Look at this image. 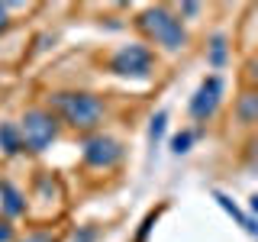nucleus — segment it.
Wrapping results in <instances>:
<instances>
[{
	"mask_svg": "<svg viewBox=\"0 0 258 242\" xmlns=\"http://www.w3.org/2000/svg\"><path fill=\"white\" fill-rule=\"evenodd\" d=\"M52 107L58 110V116L68 123L71 129L78 133H91L103 123V100L97 94H87V91H58L52 94Z\"/></svg>",
	"mask_w": 258,
	"mask_h": 242,
	"instance_id": "f257e3e1",
	"label": "nucleus"
},
{
	"mask_svg": "<svg viewBox=\"0 0 258 242\" xmlns=\"http://www.w3.org/2000/svg\"><path fill=\"white\" fill-rule=\"evenodd\" d=\"M136 26H139L155 45L165 48V52H181V48L187 45V29H184V23L177 20L168 7H149V10H142L139 20H136Z\"/></svg>",
	"mask_w": 258,
	"mask_h": 242,
	"instance_id": "f03ea898",
	"label": "nucleus"
},
{
	"mask_svg": "<svg viewBox=\"0 0 258 242\" xmlns=\"http://www.w3.org/2000/svg\"><path fill=\"white\" fill-rule=\"evenodd\" d=\"M20 133H23V145L29 152H45L55 142V136H58V119H55V113H48L42 107H32L23 113Z\"/></svg>",
	"mask_w": 258,
	"mask_h": 242,
	"instance_id": "7ed1b4c3",
	"label": "nucleus"
},
{
	"mask_svg": "<svg viewBox=\"0 0 258 242\" xmlns=\"http://www.w3.org/2000/svg\"><path fill=\"white\" fill-rule=\"evenodd\" d=\"M152 68H155V55L142 42L119 45L110 55V71L119 78H152Z\"/></svg>",
	"mask_w": 258,
	"mask_h": 242,
	"instance_id": "20e7f679",
	"label": "nucleus"
},
{
	"mask_svg": "<svg viewBox=\"0 0 258 242\" xmlns=\"http://www.w3.org/2000/svg\"><path fill=\"white\" fill-rule=\"evenodd\" d=\"M81 155H84V165H91V168H113L123 158V145L113 139V136L94 133L81 145Z\"/></svg>",
	"mask_w": 258,
	"mask_h": 242,
	"instance_id": "39448f33",
	"label": "nucleus"
},
{
	"mask_svg": "<svg viewBox=\"0 0 258 242\" xmlns=\"http://www.w3.org/2000/svg\"><path fill=\"white\" fill-rule=\"evenodd\" d=\"M220 97H223V81H220V75L204 78V81H200V87H197V94H194L190 103H187L190 116L194 119H210L216 113V107H220Z\"/></svg>",
	"mask_w": 258,
	"mask_h": 242,
	"instance_id": "423d86ee",
	"label": "nucleus"
},
{
	"mask_svg": "<svg viewBox=\"0 0 258 242\" xmlns=\"http://www.w3.org/2000/svg\"><path fill=\"white\" fill-rule=\"evenodd\" d=\"M0 207H4L7 216H20L23 210H26V200H23V194L16 191L10 181H0Z\"/></svg>",
	"mask_w": 258,
	"mask_h": 242,
	"instance_id": "0eeeda50",
	"label": "nucleus"
},
{
	"mask_svg": "<svg viewBox=\"0 0 258 242\" xmlns=\"http://www.w3.org/2000/svg\"><path fill=\"white\" fill-rule=\"evenodd\" d=\"M236 116L245 126H258V91H245L236 100Z\"/></svg>",
	"mask_w": 258,
	"mask_h": 242,
	"instance_id": "6e6552de",
	"label": "nucleus"
},
{
	"mask_svg": "<svg viewBox=\"0 0 258 242\" xmlns=\"http://www.w3.org/2000/svg\"><path fill=\"white\" fill-rule=\"evenodd\" d=\"M0 149L7 152V155H20L26 145H23V133L16 123H0Z\"/></svg>",
	"mask_w": 258,
	"mask_h": 242,
	"instance_id": "1a4fd4ad",
	"label": "nucleus"
},
{
	"mask_svg": "<svg viewBox=\"0 0 258 242\" xmlns=\"http://www.w3.org/2000/svg\"><path fill=\"white\" fill-rule=\"evenodd\" d=\"M213 197H216V200H220V207H223V210H226V213H229V216H232V220H239V226H245V229H248V232H252V236H258V223H255V220H248V216H245V213H242V210H239L236 204H232V200H229V197H226V194H220V191H216V194H213Z\"/></svg>",
	"mask_w": 258,
	"mask_h": 242,
	"instance_id": "9d476101",
	"label": "nucleus"
},
{
	"mask_svg": "<svg viewBox=\"0 0 258 242\" xmlns=\"http://www.w3.org/2000/svg\"><path fill=\"white\" fill-rule=\"evenodd\" d=\"M190 142H194V133H190V129L177 133L174 139H171V149H174V155H184V152H190Z\"/></svg>",
	"mask_w": 258,
	"mask_h": 242,
	"instance_id": "9b49d317",
	"label": "nucleus"
},
{
	"mask_svg": "<svg viewBox=\"0 0 258 242\" xmlns=\"http://www.w3.org/2000/svg\"><path fill=\"white\" fill-rule=\"evenodd\" d=\"M165 123H168L165 113H158V116L152 119V126H149V139H152V142H158V139H161V133H165Z\"/></svg>",
	"mask_w": 258,
	"mask_h": 242,
	"instance_id": "f8f14e48",
	"label": "nucleus"
},
{
	"mask_svg": "<svg viewBox=\"0 0 258 242\" xmlns=\"http://www.w3.org/2000/svg\"><path fill=\"white\" fill-rule=\"evenodd\" d=\"M223 58H226V42L216 36L213 39V48H210V62H213V65H223Z\"/></svg>",
	"mask_w": 258,
	"mask_h": 242,
	"instance_id": "ddd939ff",
	"label": "nucleus"
},
{
	"mask_svg": "<svg viewBox=\"0 0 258 242\" xmlns=\"http://www.w3.org/2000/svg\"><path fill=\"white\" fill-rule=\"evenodd\" d=\"M94 239H97L94 226H78V232H75V239H71V242H94Z\"/></svg>",
	"mask_w": 258,
	"mask_h": 242,
	"instance_id": "4468645a",
	"label": "nucleus"
},
{
	"mask_svg": "<svg viewBox=\"0 0 258 242\" xmlns=\"http://www.w3.org/2000/svg\"><path fill=\"white\" fill-rule=\"evenodd\" d=\"M20 242H55L52 232H29L26 239H20Z\"/></svg>",
	"mask_w": 258,
	"mask_h": 242,
	"instance_id": "2eb2a0df",
	"label": "nucleus"
},
{
	"mask_svg": "<svg viewBox=\"0 0 258 242\" xmlns=\"http://www.w3.org/2000/svg\"><path fill=\"white\" fill-rule=\"evenodd\" d=\"M248 81H252V84H258V55L248 62Z\"/></svg>",
	"mask_w": 258,
	"mask_h": 242,
	"instance_id": "dca6fc26",
	"label": "nucleus"
},
{
	"mask_svg": "<svg viewBox=\"0 0 258 242\" xmlns=\"http://www.w3.org/2000/svg\"><path fill=\"white\" fill-rule=\"evenodd\" d=\"M155 223V213H149L145 216V223H142V232H139V242H145V236H149V226Z\"/></svg>",
	"mask_w": 258,
	"mask_h": 242,
	"instance_id": "f3484780",
	"label": "nucleus"
},
{
	"mask_svg": "<svg viewBox=\"0 0 258 242\" xmlns=\"http://www.w3.org/2000/svg\"><path fill=\"white\" fill-rule=\"evenodd\" d=\"M7 26H10V16H7V7L0 4V32H4Z\"/></svg>",
	"mask_w": 258,
	"mask_h": 242,
	"instance_id": "a211bd4d",
	"label": "nucleus"
},
{
	"mask_svg": "<svg viewBox=\"0 0 258 242\" xmlns=\"http://www.w3.org/2000/svg\"><path fill=\"white\" fill-rule=\"evenodd\" d=\"M197 10H200L197 4H184V7H181V13H187V16H194V13H197Z\"/></svg>",
	"mask_w": 258,
	"mask_h": 242,
	"instance_id": "6ab92c4d",
	"label": "nucleus"
},
{
	"mask_svg": "<svg viewBox=\"0 0 258 242\" xmlns=\"http://www.w3.org/2000/svg\"><path fill=\"white\" fill-rule=\"evenodd\" d=\"M252 210H255V213H258V194H255V197H252Z\"/></svg>",
	"mask_w": 258,
	"mask_h": 242,
	"instance_id": "aec40b11",
	"label": "nucleus"
}]
</instances>
